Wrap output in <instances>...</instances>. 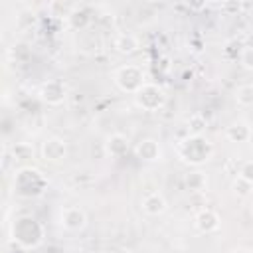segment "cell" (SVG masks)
Wrapping results in <instances>:
<instances>
[{
	"label": "cell",
	"instance_id": "cell-24",
	"mask_svg": "<svg viewBox=\"0 0 253 253\" xmlns=\"http://www.w3.org/2000/svg\"><path fill=\"white\" fill-rule=\"evenodd\" d=\"M85 253H105V251H85Z\"/></svg>",
	"mask_w": 253,
	"mask_h": 253
},
{
	"label": "cell",
	"instance_id": "cell-7",
	"mask_svg": "<svg viewBox=\"0 0 253 253\" xmlns=\"http://www.w3.org/2000/svg\"><path fill=\"white\" fill-rule=\"evenodd\" d=\"M65 154H67V144L63 138L51 136L42 144V158L47 162H59L65 158Z\"/></svg>",
	"mask_w": 253,
	"mask_h": 253
},
{
	"label": "cell",
	"instance_id": "cell-17",
	"mask_svg": "<svg viewBox=\"0 0 253 253\" xmlns=\"http://www.w3.org/2000/svg\"><path fill=\"white\" fill-rule=\"evenodd\" d=\"M206 128H208V121H206L204 115L196 113V115H192L188 119V132L190 134H204Z\"/></svg>",
	"mask_w": 253,
	"mask_h": 253
},
{
	"label": "cell",
	"instance_id": "cell-13",
	"mask_svg": "<svg viewBox=\"0 0 253 253\" xmlns=\"http://www.w3.org/2000/svg\"><path fill=\"white\" fill-rule=\"evenodd\" d=\"M166 208H168V204H166L164 196L158 194V192H152V194H148V196L142 198V210L148 215H160V213L166 211Z\"/></svg>",
	"mask_w": 253,
	"mask_h": 253
},
{
	"label": "cell",
	"instance_id": "cell-3",
	"mask_svg": "<svg viewBox=\"0 0 253 253\" xmlns=\"http://www.w3.org/2000/svg\"><path fill=\"white\" fill-rule=\"evenodd\" d=\"M47 180L43 178V174L38 168H30L24 166L16 172L14 176V190L20 198H36L45 190Z\"/></svg>",
	"mask_w": 253,
	"mask_h": 253
},
{
	"label": "cell",
	"instance_id": "cell-14",
	"mask_svg": "<svg viewBox=\"0 0 253 253\" xmlns=\"http://www.w3.org/2000/svg\"><path fill=\"white\" fill-rule=\"evenodd\" d=\"M225 136H227V140H231V142H247V140L253 136V130H251V126H247L245 123H233V125L227 126Z\"/></svg>",
	"mask_w": 253,
	"mask_h": 253
},
{
	"label": "cell",
	"instance_id": "cell-23",
	"mask_svg": "<svg viewBox=\"0 0 253 253\" xmlns=\"http://www.w3.org/2000/svg\"><path fill=\"white\" fill-rule=\"evenodd\" d=\"M233 253H251V251H249V249H235Z\"/></svg>",
	"mask_w": 253,
	"mask_h": 253
},
{
	"label": "cell",
	"instance_id": "cell-18",
	"mask_svg": "<svg viewBox=\"0 0 253 253\" xmlns=\"http://www.w3.org/2000/svg\"><path fill=\"white\" fill-rule=\"evenodd\" d=\"M231 190H233L235 196H239V198H247V196L253 194V184L247 182V180H243L241 176H237V178L231 182Z\"/></svg>",
	"mask_w": 253,
	"mask_h": 253
},
{
	"label": "cell",
	"instance_id": "cell-15",
	"mask_svg": "<svg viewBox=\"0 0 253 253\" xmlns=\"http://www.w3.org/2000/svg\"><path fill=\"white\" fill-rule=\"evenodd\" d=\"M67 22H69V26H71L73 30H85V28L91 24V16H89L87 10H83V8H75V10L69 12Z\"/></svg>",
	"mask_w": 253,
	"mask_h": 253
},
{
	"label": "cell",
	"instance_id": "cell-16",
	"mask_svg": "<svg viewBox=\"0 0 253 253\" xmlns=\"http://www.w3.org/2000/svg\"><path fill=\"white\" fill-rule=\"evenodd\" d=\"M186 188L190 192H204L208 188V178L204 172L200 170H194L190 174H186Z\"/></svg>",
	"mask_w": 253,
	"mask_h": 253
},
{
	"label": "cell",
	"instance_id": "cell-6",
	"mask_svg": "<svg viewBox=\"0 0 253 253\" xmlns=\"http://www.w3.org/2000/svg\"><path fill=\"white\" fill-rule=\"evenodd\" d=\"M40 97H42L43 103H47L51 107H57L67 99V87H65V83L61 79H49V81H45L42 85Z\"/></svg>",
	"mask_w": 253,
	"mask_h": 253
},
{
	"label": "cell",
	"instance_id": "cell-10",
	"mask_svg": "<svg viewBox=\"0 0 253 253\" xmlns=\"http://www.w3.org/2000/svg\"><path fill=\"white\" fill-rule=\"evenodd\" d=\"M128 150H130V142H128V138H126L125 134H121V132H115V134H111V136L105 140V152L111 154V156H115V158L125 156Z\"/></svg>",
	"mask_w": 253,
	"mask_h": 253
},
{
	"label": "cell",
	"instance_id": "cell-22",
	"mask_svg": "<svg viewBox=\"0 0 253 253\" xmlns=\"http://www.w3.org/2000/svg\"><path fill=\"white\" fill-rule=\"evenodd\" d=\"M239 176L247 182L253 184V160H245L241 166H239Z\"/></svg>",
	"mask_w": 253,
	"mask_h": 253
},
{
	"label": "cell",
	"instance_id": "cell-4",
	"mask_svg": "<svg viewBox=\"0 0 253 253\" xmlns=\"http://www.w3.org/2000/svg\"><path fill=\"white\" fill-rule=\"evenodd\" d=\"M115 83L121 91L125 93H132L136 95L144 85V73L138 65H132V63H126V65H121L117 71H115Z\"/></svg>",
	"mask_w": 253,
	"mask_h": 253
},
{
	"label": "cell",
	"instance_id": "cell-26",
	"mask_svg": "<svg viewBox=\"0 0 253 253\" xmlns=\"http://www.w3.org/2000/svg\"><path fill=\"white\" fill-rule=\"evenodd\" d=\"M251 130H253V128H251Z\"/></svg>",
	"mask_w": 253,
	"mask_h": 253
},
{
	"label": "cell",
	"instance_id": "cell-9",
	"mask_svg": "<svg viewBox=\"0 0 253 253\" xmlns=\"http://www.w3.org/2000/svg\"><path fill=\"white\" fill-rule=\"evenodd\" d=\"M194 223H196L198 231H202V233H213V231H217V229H219L221 219H219L217 211H213V210L206 208V210H202V211L196 215Z\"/></svg>",
	"mask_w": 253,
	"mask_h": 253
},
{
	"label": "cell",
	"instance_id": "cell-20",
	"mask_svg": "<svg viewBox=\"0 0 253 253\" xmlns=\"http://www.w3.org/2000/svg\"><path fill=\"white\" fill-rule=\"evenodd\" d=\"M235 101L241 107H251L253 105V85H241L235 91Z\"/></svg>",
	"mask_w": 253,
	"mask_h": 253
},
{
	"label": "cell",
	"instance_id": "cell-21",
	"mask_svg": "<svg viewBox=\"0 0 253 253\" xmlns=\"http://www.w3.org/2000/svg\"><path fill=\"white\" fill-rule=\"evenodd\" d=\"M239 63H241L245 69L253 71V45H245V47L241 49V53H239Z\"/></svg>",
	"mask_w": 253,
	"mask_h": 253
},
{
	"label": "cell",
	"instance_id": "cell-11",
	"mask_svg": "<svg viewBox=\"0 0 253 253\" xmlns=\"http://www.w3.org/2000/svg\"><path fill=\"white\" fill-rule=\"evenodd\" d=\"M134 154H136V158H140L144 162H156L162 152H160V144L154 138H144L136 144Z\"/></svg>",
	"mask_w": 253,
	"mask_h": 253
},
{
	"label": "cell",
	"instance_id": "cell-2",
	"mask_svg": "<svg viewBox=\"0 0 253 253\" xmlns=\"http://www.w3.org/2000/svg\"><path fill=\"white\" fill-rule=\"evenodd\" d=\"M10 235L20 247L34 249L43 241V225L32 215H20L14 219Z\"/></svg>",
	"mask_w": 253,
	"mask_h": 253
},
{
	"label": "cell",
	"instance_id": "cell-8",
	"mask_svg": "<svg viewBox=\"0 0 253 253\" xmlns=\"http://www.w3.org/2000/svg\"><path fill=\"white\" fill-rule=\"evenodd\" d=\"M61 223L67 231H81L87 223V215L81 208L77 206H69L61 211Z\"/></svg>",
	"mask_w": 253,
	"mask_h": 253
},
{
	"label": "cell",
	"instance_id": "cell-1",
	"mask_svg": "<svg viewBox=\"0 0 253 253\" xmlns=\"http://www.w3.org/2000/svg\"><path fill=\"white\" fill-rule=\"evenodd\" d=\"M176 152H178L182 162L200 166V164H204V162H208L211 158L213 144L204 134H188L186 138H182L178 142Z\"/></svg>",
	"mask_w": 253,
	"mask_h": 253
},
{
	"label": "cell",
	"instance_id": "cell-25",
	"mask_svg": "<svg viewBox=\"0 0 253 253\" xmlns=\"http://www.w3.org/2000/svg\"><path fill=\"white\" fill-rule=\"evenodd\" d=\"M251 217H253V206H251Z\"/></svg>",
	"mask_w": 253,
	"mask_h": 253
},
{
	"label": "cell",
	"instance_id": "cell-5",
	"mask_svg": "<svg viewBox=\"0 0 253 253\" xmlns=\"http://www.w3.org/2000/svg\"><path fill=\"white\" fill-rule=\"evenodd\" d=\"M134 103H136V107L142 109V111H158V109L164 107L166 95H164V91H162L158 85L146 83V85L134 95Z\"/></svg>",
	"mask_w": 253,
	"mask_h": 253
},
{
	"label": "cell",
	"instance_id": "cell-19",
	"mask_svg": "<svg viewBox=\"0 0 253 253\" xmlns=\"http://www.w3.org/2000/svg\"><path fill=\"white\" fill-rule=\"evenodd\" d=\"M12 156H14V160H30V158H34V148L28 144V142H16L14 146H12Z\"/></svg>",
	"mask_w": 253,
	"mask_h": 253
},
{
	"label": "cell",
	"instance_id": "cell-12",
	"mask_svg": "<svg viewBox=\"0 0 253 253\" xmlns=\"http://www.w3.org/2000/svg\"><path fill=\"white\" fill-rule=\"evenodd\" d=\"M138 45H140L138 38H136L134 34H130V32L119 34V36L115 38V42H113V47H115V49H117L119 53H123V55L134 53V51L138 49Z\"/></svg>",
	"mask_w": 253,
	"mask_h": 253
}]
</instances>
